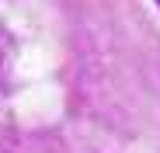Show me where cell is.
Masks as SVG:
<instances>
[{
  "instance_id": "obj_1",
  "label": "cell",
  "mask_w": 160,
  "mask_h": 153,
  "mask_svg": "<svg viewBox=\"0 0 160 153\" xmlns=\"http://www.w3.org/2000/svg\"><path fill=\"white\" fill-rule=\"evenodd\" d=\"M157 4H160V0H157Z\"/></svg>"
}]
</instances>
